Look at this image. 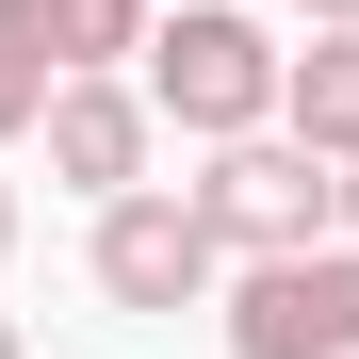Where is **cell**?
<instances>
[{
    "label": "cell",
    "mask_w": 359,
    "mask_h": 359,
    "mask_svg": "<svg viewBox=\"0 0 359 359\" xmlns=\"http://www.w3.org/2000/svg\"><path fill=\"white\" fill-rule=\"evenodd\" d=\"M131 66H147V98H163V131L229 147V131L278 114V66H294V49H262V17H229V0H180V17H147Z\"/></svg>",
    "instance_id": "6da1fadb"
},
{
    "label": "cell",
    "mask_w": 359,
    "mask_h": 359,
    "mask_svg": "<svg viewBox=\"0 0 359 359\" xmlns=\"http://www.w3.org/2000/svg\"><path fill=\"white\" fill-rule=\"evenodd\" d=\"M229 359H359V229L229 262Z\"/></svg>",
    "instance_id": "7a4b0ae2"
},
{
    "label": "cell",
    "mask_w": 359,
    "mask_h": 359,
    "mask_svg": "<svg viewBox=\"0 0 359 359\" xmlns=\"http://www.w3.org/2000/svg\"><path fill=\"white\" fill-rule=\"evenodd\" d=\"M196 212L229 229V262H262V245H311V229H343V163L311 147V131H229L212 163H196Z\"/></svg>",
    "instance_id": "3957f363"
},
{
    "label": "cell",
    "mask_w": 359,
    "mask_h": 359,
    "mask_svg": "<svg viewBox=\"0 0 359 359\" xmlns=\"http://www.w3.org/2000/svg\"><path fill=\"white\" fill-rule=\"evenodd\" d=\"M98 294H114V311H196V294H229V229L196 212V180H180V196H163V180H131V196H98Z\"/></svg>",
    "instance_id": "277c9868"
},
{
    "label": "cell",
    "mask_w": 359,
    "mask_h": 359,
    "mask_svg": "<svg viewBox=\"0 0 359 359\" xmlns=\"http://www.w3.org/2000/svg\"><path fill=\"white\" fill-rule=\"evenodd\" d=\"M33 131H49V180H66V196H131L147 147H163V98H147V82H114V66H66Z\"/></svg>",
    "instance_id": "5b68a950"
},
{
    "label": "cell",
    "mask_w": 359,
    "mask_h": 359,
    "mask_svg": "<svg viewBox=\"0 0 359 359\" xmlns=\"http://www.w3.org/2000/svg\"><path fill=\"white\" fill-rule=\"evenodd\" d=\"M278 131H311L327 163L359 147V33H311V49L278 66Z\"/></svg>",
    "instance_id": "8992f818"
},
{
    "label": "cell",
    "mask_w": 359,
    "mask_h": 359,
    "mask_svg": "<svg viewBox=\"0 0 359 359\" xmlns=\"http://www.w3.org/2000/svg\"><path fill=\"white\" fill-rule=\"evenodd\" d=\"M49 82H66V49H49V0H0V147L49 114Z\"/></svg>",
    "instance_id": "52a82bcc"
},
{
    "label": "cell",
    "mask_w": 359,
    "mask_h": 359,
    "mask_svg": "<svg viewBox=\"0 0 359 359\" xmlns=\"http://www.w3.org/2000/svg\"><path fill=\"white\" fill-rule=\"evenodd\" d=\"M147 17H163V0H49V49H66V66H131Z\"/></svg>",
    "instance_id": "ba28073f"
},
{
    "label": "cell",
    "mask_w": 359,
    "mask_h": 359,
    "mask_svg": "<svg viewBox=\"0 0 359 359\" xmlns=\"http://www.w3.org/2000/svg\"><path fill=\"white\" fill-rule=\"evenodd\" d=\"M294 17H311V33H359V0H294Z\"/></svg>",
    "instance_id": "9c48e42d"
},
{
    "label": "cell",
    "mask_w": 359,
    "mask_h": 359,
    "mask_svg": "<svg viewBox=\"0 0 359 359\" xmlns=\"http://www.w3.org/2000/svg\"><path fill=\"white\" fill-rule=\"evenodd\" d=\"M0 262H17V180H0Z\"/></svg>",
    "instance_id": "30bf717a"
},
{
    "label": "cell",
    "mask_w": 359,
    "mask_h": 359,
    "mask_svg": "<svg viewBox=\"0 0 359 359\" xmlns=\"http://www.w3.org/2000/svg\"><path fill=\"white\" fill-rule=\"evenodd\" d=\"M343 229H359V147H343Z\"/></svg>",
    "instance_id": "8fae6325"
},
{
    "label": "cell",
    "mask_w": 359,
    "mask_h": 359,
    "mask_svg": "<svg viewBox=\"0 0 359 359\" xmlns=\"http://www.w3.org/2000/svg\"><path fill=\"white\" fill-rule=\"evenodd\" d=\"M0 359H33V343H17V311H0Z\"/></svg>",
    "instance_id": "7c38bea8"
}]
</instances>
